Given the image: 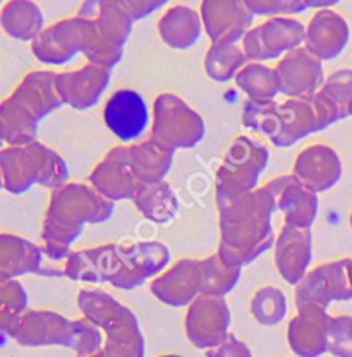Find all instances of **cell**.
I'll list each match as a JSON object with an SVG mask.
<instances>
[{
    "instance_id": "obj_42",
    "label": "cell",
    "mask_w": 352,
    "mask_h": 357,
    "mask_svg": "<svg viewBox=\"0 0 352 357\" xmlns=\"http://www.w3.org/2000/svg\"><path fill=\"white\" fill-rule=\"evenodd\" d=\"M72 351L77 357H86L103 351V338L98 326L88 319H74V344Z\"/></svg>"
},
{
    "instance_id": "obj_14",
    "label": "cell",
    "mask_w": 352,
    "mask_h": 357,
    "mask_svg": "<svg viewBox=\"0 0 352 357\" xmlns=\"http://www.w3.org/2000/svg\"><path fill=\"white\" fill-rule=\"evenodd\" d=\"M199 16L211 43L239 42L251 29L254 17L243 0H205Z\"/></svg>"
},
{
    "instance_id": "obj_37",
    "label": "cell",
    "mask_w": 352,
    "mask_h": 357,
    "mask_svg": "<svg viewBox=\"0 0 352 357\" xmlns=\"http://www.w3.org/2000/svg\"><path fill=\"white\" fill-rule=\"evenodd\" d=\"M247 59L243 48L237 43L217 42L211 43L205 57V70L213 81L225 83L237 76L240 69L246 66Z\"/></svg>"
},
{
    "instance_id": "obj_19",
    "label": "cell",
    "mask_w": 352,
    "mask_h": 357,
    "mask_svg": "<svg viewBox=\"0 0 352 357\" xmlns=\"http://www.w3.org/2000/svg\"><path fill=\"white\" fill-rule=\"evenodd\" d=\"M292 176L313 192L332 189L342 177V162L332 146L311 144L298 155Z\"/></svg>"
},
{
    "instance_id": "obj_11",
    "label": "cell",
    "mask_w": 352,
    "mask_h": 357,
    "mask_svg": "<svg viewBox=\"0 0 352 357\" xmlns=\"http://www.w3.org/2000/svg\"><path fill=\"white\" fill-rule=\"evenodd\" d=\"M169 261V248L158 241L121 244L118 270L110 284L122 290L136 289L148 278L160 275Z\"/></svg>"
},
{
    "instance_id": "obj_15",
    "label": "cell",
    "mask_w": 352,
    "mask_h": 357,
    "mask_svg": "<svg viewBox=\"0 0 352 357\" xmlns=\"http://www.w3.org/2000/svg\"><path fill=\"white\" fill-rule=\"evenodd\" d=\"M273 195L285 225L309 230L318 215V195L305 188L294 176H280L265 184Z\"/></svg>"
},
{
    "instance_id": "obj_51",
    "label": "cell",
    "mask_w": 352,
    "mask_h": 357,
    "mask_svg": "<svg viewBox=\"0 0 352 357\" xmlns=\"http://www.w3.org/2000/svg\"><path fill=\"white\" fill-rule=\"evenodd\" d=\"M351 227H352V213H351Z\"/></svg>"
},
{
    "instance_id": "obj_32",
    "label": "cell",
    "mask_w": 352,
    "mask_h": 357,
    "mask_svg": "<svg viewBox=\"0 0 352 357\" xmlns=\"http://www.w3.org/2000/svg\"><path fill=\"white\" fill-rule=\"evenodd\" d=\"M136 210L153 223H169L179 211V201L169 182L141 184L132 198Z\"/></svg>"
},
{
    "instance_id": "obj_22",
    "label": "cell",
    "mask_w": 352,
    "mask_h": 357,
    "mask_svg": "<svg viewBox=\"0 0 352 357\" xmlns=\"http://www.w3.org/2000/svg\"><path fill=\"white\" fill-rule=\"evenodd\" d=\"M330 314L316 306L298 307V314L289 321L287 340L299 357H320L327 352V328Z\"/></svg>"
},
{
    "instance_id": "obj_29",
    "label": "cell",
    "mask_w": 352,
    "mask_h": 357,
    "mask_svg": "<svg viewBox=\"0 0 352 357\" xmlns=\"http://www.w3.org/2000/svg\"><path fill=\"white\" fill-rule=\"evenodd\" d=\"M201 16L188 6H174L158 21V35L165 45L184 50L198 42L201 35Z\"/></svg>"
},
{
    "instance_id": "obj_25",
    "label": "cell",
    "mask_w": 352,
    "mask_h": 357,
    "mask_svg": "<svg viewBox=\"0 0 352 357\" xmlns=\"http://www.w3.org/2000/svg\"><path fill=\"white\" fill-rule=\"evenodd\" d=\"M77 16L95 22L103 43L124 50L135 21L121 0H88L79 7Z\"/></svg>"
},
{
    "instance_id": "obj_7",
    "label": "cell",
    "mask_w": 352,
    "mask_h": 357,
    "mask_svg": "<svg viewBox=\"0 0 352 357\" xmlns=\"http://www.w3.org/2000/svg\"><path fill=\"white\" fill-rule=\"evenodd\" d=\"M337 121H340L339 110L321 89L301 98H287L277 103L275 129L270 141L279 148H289Z\"/></svg>"
},
{
    "instance_id": "obj_10",
    "label": "cell",
    "mask_w": 352,
    "mask_h": 357,
    "mask_svg": "<svg viewBox=\"0 0 352 357\" xmlns=\"http://www.w3.org/2000/svg\"><path fill=\"white\" fill-rule=\"evenodd\" d=\"M188 340L198 349L217 347L229 337L231 310L224 297L198 296L188 306L186 312Z\"/></svg>"
},
{
    "instance_id": "obj_1",
    "label": "cell",
    "mask_w": 352,
    "mask_h": 357,
    "mask_svg": "<svg viewBox=\"0 0 352 357\" xmlns=\"http://www.w3.org/2000/svg\"><path fill=\"white\" fill-rule=\"evenodd\" d=\"M275 211V198L265 185L218 210L222 261L231 268H243L268 251L277 239L272 225Z\"/></svg>"
},
{
    "instance_id": "obj_17",
    "label": "cell",
    "mask_w": 352,
    "mask_h": 357,
    "mask_svg": "<svg viewBox=\"0 0 352 357\" xmlns=\"http://www.w3.org/2000/svg\"><path fill=\"white\" fill-rule=\"evenodd\" d=\"M110 76V69L86 64L83 69L59 73L55 88L62 103L76 110H86L98 103L102 93L109 86Z\"/></svg>"
},
{
    "instance_id": "obj_6",
    "label": "cell",
    "mask_w": 352,
    "mask_h": 357,
    "mask_svg": "<svg viewBox=\"0 0 352 357\" xmlns=\"http://www.w3.org/2000/svg\"><path fill=\"white\" fill-rule=\"evenodd\" d=\"M268 156L265 144L247 136H237L229 144L222 165L217 169L215 195L218 210L258 189L259 176L266 169Z\"/></svg>"
},
{
    "instance_id": "obj_40",
    "label": "cell",
    "mask_w": 352,
    "mask_h": 357,
    "mask_svg": "<svg viewBox=\"0 0 352 357\" xmlns=\"http://www.w3.org/2000/svg\"><path fill=\"white\" fill-rule=\"evenodd\" d=\"M275 110L277 102H254L247 100L243 109V124L244 128L261 134L265 137H272L275 129Z\"/></svg>"
},
{
    "instance_id": "obj_35",
    "label": "cell",
    "mask_w": 352,
    "mask_h": 357,
    "mask_svg": "<svg viewBox=\"0 0 352 357\" xmlns=\"http://www.w3.org/2000/svg\"><path fill=\"white\" fill-rule=\"evenodd\" d=\"M28 311V294L17 280L0 282V345L13 338L17 323Z\"/></svg>"
},
{
    "instance_id": "obj_2",
    "label": "cell",
    "mask_w": 352,
    "mask_h": 357,
    "mask_svg": "<svg viewBox=\"0 0 352 357\" xmlns=\"http://www.w3.org/2000/svg\"><path fill=\"white\" fill-rule=\"evenodd\" d=\"M114 213V203L103 198L93 185L68 182L52 191L42 227L43 251L50 259H64L69 248L83 232L86 223L107 222Z\"/></svg>"
},
{
    "instance_id": "obj_26",
    "label": "cell",
    "mask_w": 352,
    "mask_h": 357,
    "mask_svg": "<svg viewBox=\"0 0 352 357\" xmlns=\"http://www.w3.org/2000/svg\"><path fill=\"white\" fill-rule=\"evenodd\" d=\"M43 251L31 241L14 234H0V282L40 273Z\"/></svg>"
},
{
    "instance_id": "obj_50",
    "label": "cell",
    "mask_w": 352,
    "mask_h": 357,
    "mask_svg": "<svg viewBox=\"0 0 352 357\" xmlns=\"http://www.w3.org/2000/svg\"><path fill=\"white\" fill-rule=\"evenodd\" d=\"M3 188V182H2V176H0V189Z\"/></svg>"
},
{
    "instance_id": "obj_41",
    "label": "cell",
    "mask_w": 352,
    "mask_h": 357,
    "mask_svg": "<svg viewBox=\"0 0 352 357\" xmlns=\"http://www.w3.org/2000/svg\"><path fill=\"white\" fill-rule=\"evenodd\" d=\"M327 351L335 357H352V316H330Z\"/></svg>"
},
{
    "instance_id": "obj_48",
    "label": "cell",
    "mask_w": 352,
    "mask_h": 357,
    "mask_svg": "<svg viewBox=\"0 0 352 357\" xmlns=\"http://www.w3.org/2000/svg\"><path fill=\"white\" fill-rule=\"evenodd\" d=\"M3 144H6V143H3V141H2V137H0V151L3 150Z\"/></svg>"
},
{
    "instance_id": "obj_45",
    "label": "cell",
    "mask_w": 352,
    "mask_h": 357,
    "mask_svg": "<svg viewBox=\"0 0 352 357\" xmlns=\"http://www.w3.org/2000/svg\"><path fill=\"white\" fill-rule=\"evenodd\" d=\"M124 9L128 10L132 21H139L148 14L155 13L165 6V0H121Z\"/></svg>"
},
{
    "instance_id": "obj_33",
    "label": "cell",
    "mask_w": 352,
    "mask_h": 357,
    "mask_svg": "<svg viewBox=\"0 0 352 357\" xmlns=\"http://www.w3.org/2000/svg\"><path fill=\"white\" fill-rule=\"evenodd\" d=\"M77 307L83 312V318L93 323L100 330H105L107 326L117 318H121L129 307L121 304L116 297L103 290H79L77 294Z\"/></svg>"
},
{
    "instance_id": "obj_47",
    "label": "cell",
    "mask_w": 352,
    "mask_h": 357,
    "mask_svg": "<svg viewBox=\"0 0 352 357\" xmlns=\"http://www.w3.org/2000/svg\"><path fill=\"white\" fill-rule=\"evenodd\" d=\"M86 357H107V356H105V352L100 351V352H96V354H91V356H86Z\"/></svg>"
},
{
    "instance_id": "obj_28",
    "label": "cell",
    "mask_w": 352,
    "mask_h": 357,
    "mask_svg": "<svg viewBox=\"0 0 352 357\" xmlns=\"http://www.w3.org/2000/svg\"><path fill=\"white\" fill-rule=\"evenodd\" d=\"M176 151L162 146L155 139H146L143 143L128 146L129 165L139 184H157L164 182L170 167H172Z\"/></svg>"
},
{
    "instance_id": "obj_21",
    "label": "cell",
    "mask_w": 352,
    "mask_h": 357,
    "mask_svg": "<svg viewBox=\"0 0 352 357\" xmlns=\"http://www.w3.org/2000/svg\"><path fill=\"white\" fill-rule=\"evenodd\" d=\"M349 24L332 9H321L311 17L306 26L305 48L316 59L332 61L337 55L342 54L349 42Z\"/></svg>"
},
{
    "instance_id": "obj_46",
    "label": "cell",
    "mask_w": 352,
    "mask_h": 357,
    "mask_svg": "<svg viewBox=\"0 0 352 357\" xmlns=\"http://www.w3.org/2000/svg\"><path fill=\"white\" fill-rule=\"evenodd\" d=\"M347 275H349V280L352 285V258H347Z\"/></svg>"
},
{
    "instance_id": "obj_27",
    "label": "cell",
    "mask_w": 352,
    "mask_h": 357,
    "mask_svg": "<svg viewBox=\"0 0 352 357\" xmlns=\"http://www.w3.org/2000/svg\"><path fill=\"white\" fill-rule=\"evenodd\" d=\"M265 61L280 57L301 47L306 38V26L289 16L270 17L257 28Z\"/></svg>"
},
{
    "instance_id": "obj_30",
    "label": "cell",
    "mask_w": 352,
    "mask_h": 357,
    "mask_svg": "<svg viewBox=\"0 0 352 357\" xmlns=\"http://www.w3.org/2000/svg\"><path fill=\"white\" fill-rule=\"evenodd\" d=\"M0 26L10 38L33 42L43 31V13L31 0H10L2 7Z\"/></svg>"
},
{
    "instance_id": "obj_31",
    "label": "cell",
    "mask_w": 352,
    "mask_h": 357,
    "mask_svg": "<svg viewBox=\"0 0 352 357\" xmlns=\"http://www.w3.org/2000/svg\"><path fill=\"white\" fill-rule=\"evenodd\" d=\"M107 357H144V338L136 314L128 310L105 328Z\"/></svg>"
},
{
    "instance_id": "obj_23",
    "label": "cell",
    "mask_w": 352,
    "mask_h": 357,
    "mask_svg": "<svg viewBox=\"0 0 352 357\" xmlns=\"http://www.w3.org/2000/svg\"><path fill=\"white\" fill-rule=\"evenodd\" d=\"M121 244H103L98 248L70 252L66 261V277L74 282L105 284L112 282L118 270Z\"/></svg>"
},
{
    "instance_id": "obj_5",
    "label": "cell",
    "mask_w": 352,
    "mask_h": 357,
    "mask_svg": "<svg viewBox=\"0 0 352 357\" xmlns=\"http://www.w3.org/2000/svg\"><path fill=\"white\" fill-rule=\"evenodd\" d=\"M0 176L7 192L23 195L35 184L52 191L62 188L68 184L69 170L57 151L35 141L26 146H6L0 151Z\"/></svg>"
},
{
    "instance_id": "obj_9",
    "label": "cell",
    "mask_w": 352,
    "mask_h": 357,
    "mask_svg": "<svg viewBox=\"0 0 352 357\" xmlns=\"http://www.w3.org/2000/svg\"><path fill=\"white\" fill-rule=\"evenodd\" d=\"M296 307L316 306L328 310L335 301L352 299V285L347 275V259L325 263L307 271L294 290Z\"/></svg>"
},
{
    "instance_id": "obj_44",
    "label": "cell",
    "mask_w": 352,
    "mask_h": 357,
    "mask_svg": "<svg viewBox=\"0 0 352 357\" xmlns=\"http://www.w3.org/2000/svg\"><path fill=\"white\" fill-rule=\"evenodd\" d=\"M206 357H253V354L243 340L231 333L225 338V342L206 351Z\"/></svg>"
},
{
    "instance_id": "obj_39",
    "label": "cell",
    "mask_w": 352,
    "mask_h": 357,
    "mask_svg": "<svg viewBox=\"0 0 352 357\" xmlns=\"http://www.w3.org/2000/svg\"><path fill=\"white\" fill-rule=\"evenodd\" d=\"M320 89L337 107L340 121L352 115V69H340L330 74Z\"/></svg>"
},
{
    "instance_id": "obj_8",
    "label": "cell",
    "mask_w": 352,
    "mask_h": 357,
    "mask_svg": "<svg viewBox=\"0 0 352 357\" xmlns=\"http://www.w3.org/2000/svg\"><path fill=\"white\" fill-rule=\"evenodd\" d=\"M205 137V121L174 93H162L153 102L151 139L169 150L192 148Z\"/></svg>"
},
{
    "instance_id": "obj_12",
    "label": "cell",
    "mask_w": 352,
    "mask_h": 357,
    "mask_svg": "<svg viewBox=\"0 0 352 357\" xmlns=\"http://www.w3.org/2000/svg\"><path fill=\"white\" fill-rule=\"evenodd\" d=\"M13 340L21 347L62 345L72 349L74 319H68L55 311L29 310L17 323Z\"/></svg>"
},
{
    "instance_id": "obj_43",
    "label": "cell",
    "mask_w": 352,
    "mask_h": 357,
    "mask_svg": "<svg viewBox=\"0 0 352 357\" xmlns=\"http://www.w3.org/2000/svg\"><path fill=\"white\" fill-rule=\"evenodd\" d=\"M247 9L259 16L279 17L284 14H299L309 9L306 0H244Z\"/></svg>"
},
{
    "instance_id": "obj_13",
    "label": "cell",
    "mask_w": 352,
    "mask_h": 357,
    "mask_svg": "<svg viewBox=\"0 0 352 357\" xmlns=\"http://www.w3.org/2000/svg\"><path fill=\"white\" fill-rule=\"evenodd\" d=\"M277 81L282 95L289 98H301L316 93L323 86V66L305 47L289 52L275 67Z\"/></svg>"
},
{
    "instance_id": "obj_24",
    "label": "cell",
    "mask_w": 352,
    "mask_h": 357,
    "mask_svg": "<svg viewBox=\"0 0 352 357\" xmlns=\"http://www.w3.org/2000/svg\"><path fill=\"white\" fill-rule=\"evenodd\" d=\"M311 258V230L282 227L275 239V265L282 278L296 287L307 273Z\"/></svg>"
},
{
    "instance_id": "obj_34",
    "label": "cell",
    "mask_w": 352,
    "mask_h": 357,
    "mask_svg": "<svg viewBox=\"0 0 352 357\" xmlns=\"http://www.w3.org/2000/svg\"><path fill=\"white\" fill-rule=\"evenodd\" d=\"M236 84L254 102H273L280 93L275 69L251 62L237 73Z\"/></svg>"
},
{
    "instance_id": "obj_18",
    "label": "cell",
    "mask_w": 352,
    "mask_h": 357,
    "mask_svg": "<svg viewBox=\"0 0 352 357\" xmlns=\"http://www.w3.org/2000/svg\"><path fill=\"white\" fill-rule=\"evenodd\" d=\"M148 107L143 96L135 89H118L105 103L103 121L121 141H135L146 129Z\"/></svg>"
},
{
    "instance_id": "obj_20",
    "label": "cell",
    "mask_w": 352,
    "mask_h": 357,
    "mask_svg": "<svg viewBox=\"0 0 352 357\" xmlns=\"http://www.w3.org/2000/svg\"><path fill=\"white\" fill-rule=\"evenodd\" d=\"M151 294L158 301L172 307L189 306L201 290L199 259H181L169 270L153 278Z\"/></svg>"
},
{
    "instance_id": "obj_4",
    "label": "cell",
    "mask_w": 352,
    "mask_h": 357,
    "mask_svg": "<svg viewBox=\"0 0 352 357\" xmlns=\"http://www.w3.org/2000/svg\"><path fill=\"white\" fill-rule=\"evenodd\" d=\"M31 52L48 66H62L74 55L84 54L88 64L112 69L121 62L124 50L103 43L93 21L74 16L43 29L31 42Z\"/></svg>"
},
{
    "instance_id": "obj_36",
    "label": "cell",
    "mask_w": 352,
    "mask_h": 357,
    "mask_svg": "<svg viewBox=\"0 0 352 357\" xmlns=\"http://www.w3.org/2000/svg\"><path fill=\"white\" fill-rule=\"evenodd\" d=\"M199 271H201V290L199 296L225 297L239 282L243 268H231L220 259L218 252L199 259Z\"/></svg>"
},
{
    "instance_id": "obj_3",
    "label": "cell",
    "mask_w": 352,
    "mask_h": 357,
    "mask_svg": "<svg viewBox=\"0 0 352 357\" xmlns=\"http://www.w3.org/2000/svg\"><path fill=\"white\" fill-rule=\"evenodd\" d=\"M57 73L35 70L0 103V137L7 146H26L36 141L38 124L62 103L55 88Z\"/></svg>"
},
{
    "instance_id": "obj_38",
    "label": "cell",
    "mask_w": 352,
    "mask_h": 357,
    "mask_svg": "<svg viewBox=\"0 0 352 357\" xmlns=\"http://www.w3.org/2000/svg\"><path fill=\"white\" fill-rule=\"evenodd\" d=\"M251 314L259 325H279L287 314V299L277 287L259 289L251 299Z\"/></svg>"
},
{
    "instance_id": "obj_16",
    "label": "cell",
    "mask_w": 352,
    "mask_h": 357,
    "mask_svg": "<svg viewBox=\"0 0 352 357\" xmlns=\"http://www.w3.org/2000/svg\"><path fill=\"white\" fill-rule=\"evenodd\" d=\"M90 184L112 203L135 198L141 184L129 165L128 146L112 148L90 174Z\"/></svg>"
},
{
    "instance_id": "obj_49",
    "label": "cell",
    "mask_w": 352,
    "mask_h": 357,
    "mask_svg": "<svg viewBox=\"0 0 352 357\" xmlns=\"http://www.w3.org/2000/svg\"><path fill=\"white\" fill-rule=\"evenodd\" d=\"M160 357H181V356H177V354H167V356H160Z\"/></svg>"
}]
</instances>
